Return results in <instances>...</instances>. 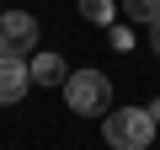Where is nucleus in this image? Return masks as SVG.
<instances>
[{
    "mask_svg": "<svg viewBox=\"0 0 160 150\" xmlns=\"http://www.w3.org/2000/svg\"><path fill=\"white\" fill-rule=\"evenodd\" d=\"M32 86H64L69 81V64L59 59V54H32Z\"/></svg>",
    "mask_w": 160,
    "mask_h": 150,
    "instance_id": "39448f33",
    "label": "nucleus"
},
{
    "mask_svg": "<svg viewBox=\"0 0 160 150\" xmlns=\"http://www.w3.org/2000/svg\"><path fill=\"white\" fill-rule=\"evenodd\" d=\"M149 48H155V54H160V16H155V22H149Z\"/></svg>",
    "mask_w": 160,
    "mask_h": 150,
    "instance_id": "1a4fd4ad",
    "label": "nucleus"
},
{
    "mask_svg": "<svg viewBox=\"0 0 160 150\" xmlns=\"http://www.w3.org/2000/svg\"><path fill=\"white\" fill-rule=\"evenodd\" d=\"M107 38H112V48H118V54H128V48H133V32H128V27H118V22H112V32H107Z\"/></svg>",
    "mask_w": 160,
    "mask_h": 150,
    "instance_id": "6e6552de",
    "label": "nucleus"
},
{
    "mask_svg": "<svg viewBox=\"0 0 160 150\" xmlns=\"http://www.w3.org/2000/svg\"><path fill=\"white\" fill-rule=\"evenodd\" d=\"M80 16L96 22V27H112L118 22V6H112V0H80Z\"/></svg>",
    "mask_w": 160,
    "mask_h": 150,
    "instance_id": "423d86ee",
    "label": "nucleus"
},
{
    "mask_svg": "<svg viewBox=\"0 0 160 150\" xmlns=\"http://www.w3.org/2000/svg\"><path fill=\"white\" fill-rule=\"evenodd\" d=\"M123 16H128V22H144V27H149V22L160 16V0H123Z\"/></svg>",
    "mask_w": 160,
    "mask_h": 150,
    "instance_id": "0eeeda50",
    "label": "nucleus"
},
{
    "mask_svg": "<svg viewBox=\"0 0 160 150\" xmlns=\"http://www.w3.org/2000/svg\"><path fill=\"white\" fill-rule=\"evenodd\" d=\"M32 43H38L32 11H0V54H6V59H27Z\"/></svg>",
    "mask_w": 160,
    "mask_h": 150,
    "instance_id": "7ed1b4c3",
    "label": "nucleus"
},
{
    "mask_svg": "<svg viewBox=\"0 0 160 150\" xmlns=\"http://www.w3.org/2000/svg\"><path fill=\"white\" fill-rule=\"evenodd\" d=\"M27 91H32V70H27V59H6V54H0V107L22 102Z\"/></svg>",
    "mask_w": 160,
    "mask_h": 150,
    "instance_id": "20e7f679",
    "label": "nucleus"
},
{
    "mask_svg": "<svg viewBox=\"0 0 160 150\" xmlns=\"http://www.w3.org/2000/svg\"><path fill=\"white\" fill-rule=\"evenodd\" d=\"M155 118H149V107H112L107 113V123H102V139L112 145V150H149L155 145Z\"/></svg>",
    "mask_w": 160,
    "mask_h": 150,
    "instance_id": "f257e3e1",
    "label": "nucleus"
},
{
    "mask_svg": "<svg viewBox=\"0 0 160 150\" xmlns=\"http://www.w3.org/2000/svg\"><path fill=\"white\" fill-rule=\"evenodd\" d=\"M64 102H69V113H80V118H107V113H112V81H107L102 70H69Z\"/></svg>",
    "mask_w": 160,
    "mask_h": 150,
    "instance_id": "f03ea898",
    "label": "nucleus"
}]
</instances>
